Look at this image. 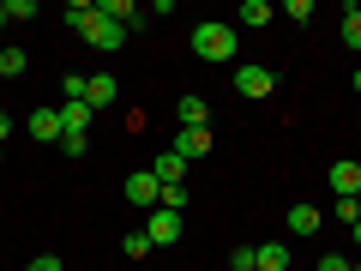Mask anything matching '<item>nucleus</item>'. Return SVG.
<instances>
[{
  "label": "nucleus",
  "mask_w": 361,
  "mask_h": 271,
  "mask_svg": "<svg viewBox=\"0 0 361 271\" xmlns=\"http://www.w3.org/2000/svg\"><path fill=\"white\" fill-rule=\"evenodd\" d=\"M193 54L211 66H229L235 54H241V30L229 25V18H199L193 25Z\"/></svg>",
  "instance_id": "obj_1"
},
{
  "label": "nucleus",
  "mask_w": 361,
  "mask_h": 271,
  "mask_svg": "<svg viewBox=\"0 0 361 271\" xmlns=\"http://www.w3.org/2000/svg\"><path fill=\"white\" fill-rule=\"evenodd\" d=\"M235 90H241L247 103H265L271 90H277V66H235Z\"/></svg>",
  "instance_id": "obj_2"
},
{
  "label": "nucleus",
  "mask_w": 361,
  "mask_h": 271,
  "mask_svg": "<svg viewBox=\"0 0 361 271\" xmlns=\"http://www.w3.org/2000/svg\"><path fill=\"white\" fill-rule=\"evenodd\" d=\"M127 205H139L145 217H151V211L163 205V181H157L151 169H133V175H127Z\"/></svg>",
  "instance_id": "obj_3"
},
{
  "label": "nucleus",
  "mask_w": 361,
  "mask_h": 271,
  "mask_svg": "<svg viewBox=\"0 0 361 271\" xmlns=\"http://www.w3.org/2000/svg\"><path fill=\"white\" fill-rule=\"evenodd\" d=\"M145 235H151V247H175L180 241V211H151L145 217Z\"/></svg>",
  "instance_id": "obj_4"
},
{
  "label": "nucleus",
  "mask_w": 361,
  "mask_h": 271,
  "mask_svg": "<svg viewBox=\"0 0 361 271\" xmlns=\"http://www.w3.org/2000/svg\"><path fill=\"white\" fill-rule=\"evenodd\" d=\"M85 42H90V49H97V54H115L121 42H127V30H121L115 18H103V13H97V25L85 30Z\"/></svg>",
  "instance_id": "obj_5"
},
{
  "label": "nucleus",
  "mask_w": 361,
  "mask_h": 271,
  "mask_svg": "<svg viewBox=\"0 0 361 271\" xmlns=\"http://www.w3.org/2000/svg\"><path fill=\"white\" fill-rule=\"evenodd\" d=\"M25 127H30V139H37V145H61V109H37Z\"/></svg>",
  "instance_id": "obj_6"
},
{
  "label": "nucleus",
  "mask_w": 361,
  "mask_h": 271,
  "mask_svg": "<svg viewBox=\"0 0 361 271\" xmlns=\"http://www.w3.org/2000/svg\"><path fill=\"white\" fill-rule=\"evenodd\" d=\"M205 151H211V127H180L175 133V157L193 163V157H205Z\"/></svg>",
  "instance_id": "obj_7"
},
{
  "label": "nucleus",
  "mask_w": 361,
  "mask_h": 271,
  "mask_svg": "<svg viewBox=\"0 0 361 271\" xmlns=\"http://www.w3.org/2000/svg\"><path fill=\"white\" fill-rule=\"evenodd\" d=\"M90 115H97L90 103H61V139H66V133L85 139V133H90Z\"/></svg>",
  "instance_id": "obj_8"
},
{
  "label": "nucleus",
  "mask_w": 361,
  "mask_h": 271,
  "mask_svg": "<svg viewBox=\"0 0 361 271\" xmlns=\"http://www.w3.org/2000/svg\"><path fill=\"white\" fill-rule=\"evenodd\" d=\"M115 97H121V85H115L109 73H90V78H85V103H90V109H109Z\"/></svg>",
  "instance_id": "obj_9"
},
{
  "label": "nucleus",
  "mask_w": 361,
  "mask_h": 271,
  "mask_svg": "<svg viewBox=\"0 0 361 271\" xmlns=\"http://www.w3.org/2000/svg\"><path fill=\"white\" fill-rule=\"evenodd\" d=\"M331 193L337 199H355L361 193V163H331Z\"/></svg>",
  "instance_id": "obj_10"
},
{
  "label": "nucleus",
  "mask_w": 361,
  "mask_h": 271,
  "mask_svg": "<svg viewBox=\"0 0 361 271\" xmlns=\"http://www.w3.org/2000/svg\"><path fill=\"white\" fill-rule=\"evenodd\" d=\"M283 223H289V235H319V205H289L283 211Z\"/></svg>",
  "instance_id": "obj_11"
},
{
  "label": "nucleus",
  "mask_w": 361,
  "mask_h": 271,
  "mask_svg": "<svg viewBox=\"0 0 361 271\" xmlns=\"http://www.w3.org/2000/svg\"><path fill=\"white\" fill-rule=\"evenodd\" d=\"M253 271H289V247H283V241L253 247Z\"/></svg>",
  "instance_id": "obj_12"
},
{
  "label": "nucleus",
  "mask_w": 361,
  "mask_h": 271,
  "mask_svg": "<svg viewBox=\"0 0 361 271\" xmlns=\"http://www.w3.org/2000/svg\"><path fill=\"white\" fill-rule=\"evenodd\" d=\"M235 18H241L247 30H265L271 18H277V6H271V0H241V13H235Z\"/></svg>",
  "instance_id": "obj_13"
},
{
  "label": "nucleus",
  "mask_w": 361,
  "mask_h": 271,
  "mask_svg": "<svg viewBox=\"0 0 361 271\" xmlns=\"http://www.w3.org/2000/svg\"><path fill=\"white\" fill-rule=\"evenodd\" d=\"M151 175L163 181V187H180V175H187V157H175V151H163V157H157V163H151Z\"/></svg>",
  "instance_id": "obj_14"
},
{
  "label": "nucleus",
  "mask_w": 361,
  "mask_h": 271,
  "mask_svg": "<svg viewBox=\"0 0 361 271\" xmlns=\"http://www.w3.org/2000/svg\"><path fill=\"white\" fill-rule=\"evenodd\" d=\"M175 115H180V127H211V103L205 97H180Z\"/></svg>",
  "instance_id": "obj_15"
},
{
  "label": "nucleus",
  "mask_w": 361,
  "mask_h": 271,
  "mask_svg": "<svg viewBox=\"0 0 361 271\" xmlns=\"http://www.w3.org/2000/svg\"><path fill=\"white\" fill-rule=\"evenodd\" d=\"M61 18H66V25H73V30H78V37H85V30L97 25V0H73V6H66Z\"/></svg>",
  "instance_id": "obj_16"
},
{
  "label": "nucleus",
  "mask_w": 361,
  "mask_h": 271,
  "mask_svg": "<svg viewBox=\"0 0 361 271\" xmlns=\"http://www.w3.org/2000/svg\"><path fill=\"white\" fill-rule=\"evenodd\" d=\"M121 253H127V259H151L157 247H151V235H145V229H127V241H121Z\"/></svg>",
  "instance_id": "obj_17"
},
{
  "label": "nucleus",
  "mask_w": 361,
  "mask_h": 271,
  "mask_svg": "<svg viewBox=\"0 0 361 271\" xmlns=\"http://www.w3.org/2000/svg\"><path fill=\"white\" fill-rule=\"evenodd\" d=\"M25 49H0V78H18V73H25Z\"/></svg>",
  "instance_id": "obj_18"
},
{
  "label": "nucleus",
  "mask_w": 361,
  "mask_h": 271,
  "mask_svg": "<svg viewBox=\"0 0 361 271\" xmlns=\"http://www.w3.org/2000/svg\"><path fill=\"white\" fill-rule=\"evenodd\" d=\"M343 49L361 54V13H349V6H343Z\"/></svg>",
  "instance_id": "obj_19"
},
{
  "label": "nucleus",
  "mask_w": 361,
  "mask_h": 271,
  "mask_svg": "<svg viewBox=\"0 0 361 271\" xmlns=\"http://www.w3.org/2000/svg\"><path fill=\"white\" fill-rule=\"evenodd\" d=\"M25 18H37V0H6V25H25Z\"/></svg>",
  "instance_id": "obj_20"
},
{
  "label": "nucleus",
  "mask_w": 361,
  "mask_h": 271,
  "mask_svg": "<svg viewBox=\"0 0 361 271\" xmlns=\"http://www.w3.org/2000/svg\"><path fill=\"white\" fill-rule=\"evenodd\" d=\"M157 211H187V187H163V205Z\"/></svg>",
  "instance_id": "obj_21"
},
{
  "label": "nucleus",
  "mask_w": 361,
  "mask_h": 271,
  "mask_svg": "<svg viewBox=\"0 0 361 271\" xmlns=\"http://www.w3.org/2000/svg\"><path fill=\"white\" fill-rule=\"evenodd\" d=\"M283 18H295V25H307V18H313V0H289V6H283Z\"/></svg>",
  "instance_id": "obj_22"
},
{
  "label": "nucleus",
  "mask_w": 361,
  "mask_h": 271,
  "mask_svg": "<svg viewBox=\"0 0 361 271\" xmlns=\"http://www.w3.org/2000/svg\"><path fill=\"white\" fill-rule=\"evenodd\" d=\"M66 103H85V73H66Z\"/></svg>",
  "instance_id": "obj_23"
},
{
  "label": "nucleus",
  "mask_w": 361,
  "mask_h": 271,
  "mask_svg": "<svg viewBox=\"0 0 361 271\" xmlns=\"http://www.w3.org/2000/svg\"><path fill=\"white\" fill-rule=\"evenodd\" d=\"M337 217H343L349 229H355V223H361V205H355V199H337Z\"/></svg>",
  "instance_id": "obj_24"
},
{
  "label": "nucleus",
  "mask_w": 361,
  "mask_h": 271,
  "mask_svg": "<svg viewBox=\"0 0 361 271\" xmlns=\"http://www.w3.org/2000/svg\"><path fill=\"white\" fill-rule=\"evenodd\" d=\"M229 271H253V247H235V253H229Z\"/></svg>",
  "instance_id": "obj_25"
},
{
  "label": "nucleus",
  "mask_w": 361,
  "mask_h": 271,
  "mask_svg": "<svg viewBox=\"0 0 361 271\" xmlns=\"http://www.w3.org/2000/svg\"><path fill=\"white\" fill-rule=\"evenodd\" d=\"M319 271H355V259H343V253H325V259H319Z\"/></svg>",
  "instance_id": "obj_26"
},
{
  "label": "nucleus",
  "mask_w": 361,
  "mask_h": 271,
  "mask_svg": "<svg viewBox=\"0 0 361 271\" xmlns=\"http://www.w3.org/2000/svg\"><path fill=\"white\" fill-rule=\"evenodd\" d=\"M30 271H61V259H54V253H42V259H30Z\"/></svg>",
  "instance_id": "obj_27"
},
{
  "label": "nucleus",
  "mask_w": 361,
  "mask_h": 271,
  "mask_svg": "<svg viewBox=\"0 0 361 271\" xmlns=\"http://www.w3.org/2000/svg\"><path fill=\"white\" fill-rule=\"evenodd\" d=\"M6 133H13V115H6V109H0V145H6Z\"/></svg>",
  "instance_id": "obj_28"
},
{
  "label": "nucleus",
  "mask_w": 361,
  "mask_h": 271,
  "mask_svg": "<svg viewBox=\"0 0 361 271\" xmlns=\"http://www.w3.org/2000/svg\"><path fill=\"white\" fill-rule=\"evenodd\" d=\"M0 30H6V0H0Z\"/></svg>",
  "instance_id": "obj_29"
},
{
  "label": "nucleus",
  "mask_w": 361,
  "mask_h": 271,
  "mask_svg": "<svg viewBox=\"0 0 361 271\" xmlns=\"http://www.w3.org/2000/svg\"><path fill=\"white\" fill-rule=\"evenodd\" d=\"M355 97H361V66H355Z\"/></svg>",
  "instance_id": "obj_30"
},
{
  "label": "nucleus",
  "mask_w": 361,
  "mask_h": 271,
  "mask_svg": "<svg viewBox=\"0 0 361 271\" xmlns=\"http://www.w3.org/2000/svg\"><path fill=\"white\" fill-rule=\"evenodd\" d=\"M349 235H355V247H361V223H355V229H349Z\"/></svg>",
  "instance_id": "obj_31"
},
{
  "label": "nucleus",
  "mask_w": 361,
  "mask_h": 271,
  "mask_svg": "<svg viewBox=\"0 0 361 271\" xmlns=\"http://www.w3.org/2000/svg\"><path fill=\"white\" fill-rule=\"evenodd\" d=\"M133 271H151V265H133Z\"/></svg>",
  "instance_id": "obj_32"
},
{
  "label": "nucleus",
  "mask_w": 361,
  "mask_h": 271,
  "mask_svg": "<svg viewBox=\"0 0 361 271\" xmlns=\"http://www.w3.org/2000/svg\"><path fill=\"white\" fill-rule=\"evenodd\" d=\"M0 163H6V151H0Z\"/></svg>",
  "instance_id": "obj_33"
},
{
  "label": "nucleus",
  "mask_w": 361,
  "mask_h": 271,
  "mask_svg": "<svg viewBox=\"0 0 361 271\" xmlns=\"http://www.w3.org/2000/svg\"><path fill=\"white\" fill-rule=\"evenodd\" d=\"M355 271H361V259H355Z\"/></svg>",
  "instance_id": "obj_34"
},
{
  "label": "nucleus",
  "mask_w": 361,
  "mask_h": 271,
  "mask_svg": "<svg viewBox=\"0 0 361 271\" xmlns=\"http://www.w3.org/2000/svg\"><path fill=\"white\" fill-rule=\"evenodd\" d=\"M223 271H229V265H223Z\"/></svg>",
  "instance_id": "obj_35"
}]
</instances>
